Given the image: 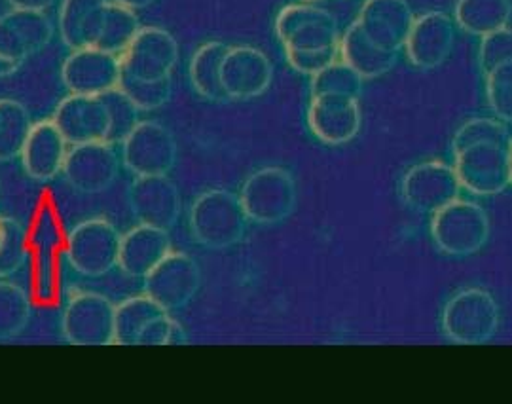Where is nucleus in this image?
<instances>
[{"instance_id": "nucleus-1", "label": "nucleus", "mask_w": 512, "mask_h": 404, "mask_svg": "<svg viewBox=\"0 0 512 404\" xmlns=\"http://www.w3.org/2000/svg\"><path fill=\"white\" fill-rule=\"evenodd\" d=\"M188 224L198 245L228 249L243 239L249 221L236 194L224 188H211L192 203Z\"/></svg>"}, {"instance_id": "nucleus-2", "label": "nucleus", "mask_w": 512, "mask_h": 404, "mask_svg": "<svg viewBox=\"0 0 512 404\" xmlns=\"http://www.w3.org/2000/svg\"><path fill=\"white\" fill-rule=\"evenodd\" d=\"M238 198L247 221L260 226H275L293 215L298 188L289 169L266 166L256 169L245 179Z\"/></svg>"}, {"instance_id": "nucleus-3", "label": "nucleus", "mask_w": 512, "mask_h": 404, "mask_svg": "<svg viewBox=\"0 0 512 404\" xmlns=\"http://www.w3.org/2000/svg\"><path fill=\"white\" fill-rule=\"evenodd\" d=\"M490 217L475 202L454 200L431 217V239L446 257H471L490 239Z\"/></svg>"}, {"instance_id": "nucleus-4", "label": "nucleus", "mask_w": 512, "mask_h": 404, "mask_svg": "<svg viewBox=\"0 0 512 404\" xmlns=\"http://www.w3.org/2000/svg\"><path fill=\"white\" fill-rule=\"evenodd\" d=\"M440 327L444 336L461 346L490 342L499 329V306L494 294L484 289H463L442 308Z\"/></svg>"}, {"instance_id": "nucleus-5", "label": "nucleus", "mask_w": 512, "mask_h": 404, "mask_svg": "<svg viewBox=\"0 0 512 404\" xmlns=\"http://www.w3.org/2000/svg\"><path fill=\"white\" fill-rule=\"evenodd\" d=\"M452 167L459 186L473 196H497L511 186V147L497 143L469 145L454 152Z\"/></svg>"}, {"instance_id": "nucleus-6", "label": "nucleus", "mask_w": 512, "mask_h": 404, "mask_svg": "<svg viewBox=\"0 0 512 404\" xmlns=\"http://www.w3.org/2000/svg\"><path fill=\"white\" fill-rule=\"evenodd\" d=\"M177 141L164 124L139 120L122 141V164L135 177L167 175L177 164Z\"/></svg>"}, {"instance_id": "nucleus-7", "label": "nucleus", "mask_w": 512, "mask_h": 404, "mask_svg": "<svg viewBox=\"0 0 512 404\" xmlns=\"http://www.w3.org/2000/svg\"><path fill=\"white\" fill-rule=\"evenodd\" d=\"M179 61V44L162 27H141L120 56L122 74L135 80H165Z\"/></svg>"}, {"instance_id": "nucleus-8", "label": "nucleus", "mask_w": 512, "mask_h": 404, "mask_svg": "<svg viewBox=\"0 0 512 404\" xmlns=\"http://www.w3.org/2000/svg\"><path fill=\"white\" fill-rule=\"evenodd\" d=\"M458 27L440 10L416 16L404 40V56L418 71L439 69L452 56Z\"/></svg>"}, {"instance_id": "nucleus-9", "label": "nucleus", "mask_w": 512, "mask_h": 404, "mask_svg": "<svg viewBox=\"0 0 512 404\" xmlns=\"http://www.w3.org/2000/svg\"><path fill=\"white\" fill-rule=\"evenodd\" d=\"M461 194L454 167L427 160L410 167L401 181V196L404 203L425 215H433L444 205L458 200Z\"/></svg>"}, {"instance_id": "nucleus-10", "label": "nucleus", "mask_w": 512, "mask_h": 404, "mask_svg": "<svg viewBox=\"0 0 512 404\" xmlns=\"http://www.w3.org/2000/svg\"><path fill=\"white\" fill-rule=\"evenodd\" d=\"M274 80V65L262 50L247 44L228 46L220 82L230 101H251L268 92Z\"/></svg>"}, {"instance_id": "nucleus-11", "label": "nucleus", "mask_w": 512, "mask_h": 404, "mask_svg": "<svg viewBox=\"0 0 512 404\" xmlns=\"http://www.w3.org/2000/svg\"><path fill=\"white\" fill-rule=\"evenodd\" d=\"M306 120L311 135L319 143L329 147H342L359 135L363 114L359 99L348 95L321 93L311 95Z\"/></svg>"}, {"instance_id": "nucleus-12", "label": "nucleus", "mask_w": 512, "mask_h": 404, "mask_svg": "<svg viewBox=\"0 0 512 404\" xmlns=\"http://www.w3.org/2000/svg\"><path fill=\"white\" fill-rule=\"evenodd\" d=\"M202 285V272L194 258L184 253H169L145 277V294L165 312L186 306Z\"/></svg>"}, {"instance_id": "nucleus-13", "label": "nucleus", "mask_w": 512, "mask_h": 404, "mask_svg": "<svg viewBox=\"0 0 512 404\" xmlns=\"http://www.w3.org/2000/svg\"><path fill=\"white\" fill-rule=\"evenodd\" d=\"M63 175L74 190L84 194H97L107 190L118 177L120 158L107 141H93L73 145L67 152Z\"/></svg>"}, {"instance_id": "nucleus-14", "label": "nucleus", "mask_w": 512, "mask_h": 404, "mask_svg": "<svg viewBox=\"0 0 512 404\" xmlns=\"http://www.w3.org/2000/svg\"><path fill=\"white\" fill-rule=\"evenodd\" d=\"M120 57L97 48H78L63 61L61 80L74 95H103L120 84Z\"/></svg>"}, {"instance_id": "nucleus-15", "label": "nucleus", "mask_w": 512, "mask_h": 404, "mask_svg": "<svg viewBox=\"0 0 512 404\" xmlns=\"http://www.w3.org/2000/svg\"><path fill=\"white\" fill-rule=\"evenodd\" d=\"M129 207L141 224L171 230L181 215V194L167 175L135 177L129 186Z\"/></svg>"}, {"instance_id": "nucleus-16", "label": "nucleus", "mask_w": 512, "mask_h": 404, "mask_svg": "<svg viewBox=\"0 0 512 404\" xmlns=\"http://www.w3.org/2000/svg\"><path fill=\"white\" fill-rule=\"evenodd\" d=\"M52 122L69 145H82L93 141L109 143V111L101 95L92 97L71 93L55 109Z\"/></svg>"}, {"instance_id": "nucleus-17", "label": "nucleus", "mask_w": 512, "mask_h": 404, "mask_svg": "<svg viewBox=\"0 0 512 404\" xmlns=\"http://www.w3.org/2000/svg\"><path fill=\"white\" fill-rule=\"evenodd\" d=\"M414 18L408 0H365L357 25L376 46L399 54Z\"/></svg>"}, {"instance_id": "nucleus-18", "label": "nucleus", "mask_w": 512, "mask_h": 404, "mask_svg": "<svg viewBox=\"0 0 512 404\" xmlns=\"http://www.w3.org/2000/svg\"><path fill=\"white\" fill-rule=\"evenodd\" d=\"M120 236L105 219L80 224L71 238V255L76 268L86 276H103L118 262Z\"/></svg>"}, {"instance_id": "nucleus-19", "label": "nucleus", "mask_w": 512, "mask_h": 404, "mask_svg": "<svg viewBox=\"0 0 512 404\" xmlns=\"http://www.w3.org/2000/svg\"><path fill=\"white\" fill-rule=\"evenodd\" d=\"M67 145L69 143L59 133V129L55 128L52 120L33 124L19 152L25 171L37 181L54 179L65 164L69 152Z\"/></svg>"}, {"instance_id": "nucleus-20", "label": "nucleus", "mask_w": 512, "mask_h": 404, "mask_svg": "<svg viewBox=\"0 0 512 404\" xmlns=\"http://www.w3.org/2000/svg\"><path fill=\"white\" fill-rule=\"evenodd\" d=\"M169 253V232L141 224L120 238L118 264L128 276L147 277Z\"/></svg>"}, {"instance_id": "nucleus-21", "label": "nucleus", "mask_w": 512, "mask_h": 404, "mask_svg": "<svg viewBox=\"0 0 512 404\" xmlns=\"http://www.w3.org/2000/svg\"><path fill=\"white\" fill-rule=\"evenodd\" d=\"M338 57L359 74L363 80H374L389 73L397 61V52H387L366 38L357 21H353L344 33H340Z\"/></svg>"}, {"instance_id": "nucleus-22", "label": "nucleus", "mask_w": 512, "mask_h": 404, "mask_svg": "<svg viewBox=\"0 0 512 404\" xmlns=\"http://www.w3.org/2000/svg\"><path fill=\"white\" fill-rule=\"evenodd\" d=\"M69 331L74 344H109L114 340V308L107 298L86 294L69 313Z\"/></svg>"}, {"instance_id": "nucleus-23", "label": "nucleus", "mask_w": 512, "mask_h": 404, "mask_svg": "<svg viewBox=\"0 0 512 404\" xmlns=\"http://www.w3.org/2000/svg\"><path fill=\"white\" fill-rule=\"evenodd\" d=\"M109 0H61L57 31L69 50L92 48Z\"/></svg>"}, {"instance_id": "nucleus-24", "label": "nucleus", "mask_w": 512, "mask_h": 404, "mask_svg": "<svg viewBox=\"0 0 512 404\" xmlns=\"http://www.w3.org/2000/svg\"><path fill=\"white\" fill-rule=\"evenodd\" d=\"M228 50V44L220 40L203 42L192 54L188 63V80L196 95L211 103H228V95L220 82L222 59Z\"/></svg>"}, {"instance_id": "nucleus-25", "label": "nucleus", "mask_w": 512, "mask_h": 404, "mask_svg": "<svg viewBox=\"0 0 512 404\" xmlns=\"http://www.w3.org/2000/svg\"><path fill=\"white\" fill-rule=\"evenodd\" d=\"M511 16V0H458L452 19L459 31L480 38L511 27Z\"/></svg>"}, {"instance_id": "nucleus-26", "label": "nucleus", "mask_w": 512, "mask_h": 404, "mask_svg": "<svg viewBox=\"0 0 512 404\" xmlns=\"http://www.w3.org/2000/svg\"><path fill=\"white\" fill-rule=\"evenodd\" d=\"M141 27L143 25L135 10L109 0L103 10V18L92 48L120 57Z\"/></svg>"}, {"instance_id": "nucleus-27", "label": "nucleus", "mask_w": 512, "mask_h": 404, "mask_svg": "<svg viewBox=\"0 0 512 404\" xmlns=\"http://www.w3.org/2000/svg\"><path fill=\"white\" fill-rule=\"evenodd\" d=\"M165 313L154 300L145 296H135L114 310V340L120 344H137L139 334L148 323Z\"/></svg>"}, {"instance_id": "nucleus-28", "label": "nucleus", "mask_w": 512, "mask_h": 404, "mask_svg": "<svg viewBox=\"0 0 512 404\" xmlns=\"http://www.w3.org/2000/svg\"><path fill=\"white\" fill-rule=\"evenodd\" d=\"M31 126L29 112L21 103L12 99L0 101V160L19 156Z\"/></svg>"}, {"instance_id": "nucleus-29", "label": "nucleus", "mask_w": 512, "mask_h": 404, "mask_svg": "<svg viewBox=\"0 0 512 404\" xmlns=\"http://www.w3.org/2000/svg\"><path fill=\"white\" fill-rule=\"evenodd\" d=\"M2 18L6 19L19 38L23 40L29 56H35L42 52L46 46H50L54 38L55 25L46 12L37 10H10Z\"/></svg>"}, {"instance_id": "nucleus-30", "label": "nucleus", "mask_w": 512, "mask_h": 404, "mask_svg": "<svg viewBox=\"0 0 512 404\" xmlns=\"http://www.w3.org/2000/svg\"><path fill=\"white\" fill-rule=\"evenodd\" d=\"M285 52H315V50H327L338 48L340 44V29L334 16L325 19H317L298 27L283 42Z\"/></svg>"}, {"instance_id": "nucleus-31", "label": "nucleus", "mask_w": 512, "mask_h": 404, "mask_svg": "<svg viewBox=\"0 0 512 404\" xmlns=\"http://www.w3.org/2000/svg\"><path fill=\"white\" fill-rule=\"evenodd\" d=\"M363 84L365 80L359 74L348 67L342 59H336L329 67L311 76L310 92L311 95L334 93L359 99L363 93Z\"/></svg>"}, {"instance_id": "nucleus-32", "label": "nucleus", "mask_w": 512, "mask_h": 404, "mask_svg": "<svg viewBox=\"0 0 512 404\" xmlns=\"http://www.w3.org/2000/svg\"><path fill=\"white\" fill-rule=\"evenodd\" d=\"M118 90L126 93V97L139 111H156L171 99L173 80H135L122 74Z\"/></svg>"}, {"instance_id": "nucleus-33", "label": "nucleus", "mask_w": 512, "mask_h": 404, "mask_svg": "<svg viewBox=\"0 0 512 404\" xmlns=\"http://www.w3.org/2000/svg\"><path fill=\"white\" fill-rule=\"evenodd\" d=\"M476 143H497V145L511 147V131L505 122H501L497 118L467 120L456 131L452 148H454V152H458L461 148L476 145Z\"/></svg>"}, {"instance_id": "nucleus-34", "label": "nucleus", "mask_w": 512, "mask_h": 404, "mask_svg": "<svg viewBox=\"0 0 512 404\" xmlns=\"http://www.w3.org/2000/svg\"><path fill=\"white\" fill-rule=\"evenodd\" d=\"M103 103L107 105L110 118L109 143H122L124 137L128 135L131 129L139 124V109L129 101L126 93L122 90H110V92L101 95Z\"/></svg>"}, {"instance_id": "nucleus-35", "label": "nucleus", "mask_w": 512, "mask_h": 404, "mask_svg": "<svg viewBox=\"0 0 512 404\" xmlns=\"http://www.w3.org/2000/svg\"><path fill=\"white\" fill-rule=\"evenodd\" d=\"M486 101L497 120L511 124L512 120V63L501 65L492 73L484 74Z\"/></svg>"}, {"instance_id": "nucleus-36", "label": "nucleus", "mask_w": 512, "mask_h": 404, "mask_svg": "<svg viewBox=\"0 0 512 404\" xmlns=\"http://www.w3.org/2000/svg\"><path fill=\"white\" fill-rule=\"evenodd\" d=\"M476 59H478V69L482 74L492 73L497 67L511 63V27H505V29H499V31L480 37Z\"/></svg>"}, {"instance_id": "nucleus-37", "label": "nucleus", "mask_w": 512, "mask_h": 404, "mask_svg": "<svg viewBox=\"0 0 512 404\" xmlns=\"http://www.w3.org/2000/svg\"><path fill=\"white\" fill-rule=\"evenodd\" d=\"M29 57L31 56L14 27L0 16V78L18 73Z\"/></svg>"}, {"instance_id": "nucleus-38", "label": "nucleus", "mask_w": 512, "mask_h": 404, "mask_svg": "<svg viewBox=\"0 0 512 404\" xmlns=\"http://www.w3.org/2000/svg\"><path fill=\"white\" fill-rule=\"evenodd\" d=\"M329 16H332L330 12L315 6V4H308V2L289 4L275 18V35L279 38V42H283L298 27L311 23V21H317V19L329 18Z\"/></svg>"}, {"instance_id": "nucleus-39", "label": "nucleus", "mask_w": 512, "mask_h": 404, "mask_svg": "<svg viewBox=\"0 0 512 404\" xmlns=\"http://www.w3.org/2000/svg\"><path fill=\"white\" fill-rule=\"evenodd\" d=\"M184 332L167 312L154 317L137 338V344L143 346H167V344H183Z\"/></svg>"}, {"instance_id": "nucleus-40", "label": "nucleus", "mask_w": 512, "mask_h": 404, "mask_svg": "<svg viewBox=\"0 0 512 404\" xmlns=\"http://www.w3.org/2000/svg\"><path fill=\"white\" fill-rule=\"evenodd\" d=\"M285 59L293 71L311 78L313 74L323 71L340 57H338V48H327V50H315V52H285Z\"/></svg>"}, {"instance_id": "nucleus-41", "label": "nucleus", "mask_w": 512, "mask_h": 404, "mask_svg": "<svg viewBox=\"0 0 512 404\" xmlns=\"http://www.w3.org/2000/svg\"><path fill=\"white\" fill-rule=\"evenodd\" d=\"M12 10H37L46 12L55 0H6Z\"/></svg>"}, {"instance_id": "nucleus-42", "label": "nucleus", "mask_w": 512, "mask_h": 404, "mask_svg": "<svg viewBox=\"0 0 512 404\" xmlns=\"http://www.w3.org/2000/svg\"><path fill=\"white\" fill-rule=\"evenodd\" d=\"M112 2H118V4H122V6H126V8H131V10H143V8H148L150 4H154L156 0H112Z\"/></svg>"}, {"instance_id": "nucleus-43", "label": "nucleus", "mask_w": 512, "mask_h": 404, "mask_svg": "<svg viewBox=\"0 0 512 404\" xmlns=\"http://www.w3.org/2000/svg\"><path fill=\"white\" fill-rule=\"evenodd\" d=\"M300 2H308V4H317V2H323V0H300Z\"/></svg>"}]
</instances>
